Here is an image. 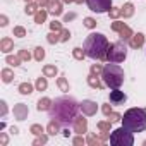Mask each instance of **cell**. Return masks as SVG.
Instances as JSON below:
<instances>
[{
	"label": "cell",
	"instance_id": "obj_1",
	"mask_svg": "<svg viewBox=\"0 0 146 146\" xmlns=\"http://www.w3.org/2000/svg\"><path fill=\"white\" fill-rule=\"evenodd\" d=\"M79 103L70 98V96H60L55 98V102L50 107V119H55L57 122H60L62 125H69L74 122V119L78 117L79 112Z\"/></svg>",
	"mask_w": 146,
	"mask_h": 146
},
{
	"label": "cell",
	"instance_id": "obj_2",
	"mask_svg": "<svg viewBox=\"0 0 146 146\" xmlns=\"http://www.w3.org/2000/svg\"><path fill=\"white\" fill-rule=\"evenodd\" d=\"M108 40L105 35L102 33H91L86 40H84V52L86 57L93 58V60H107V50H108Z\"/></svg>",
	"mask_w": 146,
	"mask_h": 146
},
{
	"label": "cell",
	"instance_id": "obj_3",
	"mask_svg": "<svg viewBox=\"0 0 146 146\" xmlns=\"http://www.w3.org/2000/svg\"><path fill=\"white\" fill-rule=\"evenodd\" d=\"M122 125L134 132H143L146 129V110L144 108H129L122 117Z\"/></svg>",
	"mask_w": 146,
	"mask_h": 146
},
{
	"label": "cell",
	"instance_id": "obj_4",
	"mask_svg": "<svg viewBox=\"0 0 146 146\" xmlns=\"http://www.w3.org/2000/svg\"><path fill=\"white\" fill-rule=\"evenodd\" d=\"M102 78H103V84L112 88V90H117L124 84V70L120 65L113 64V62H108L105 67H103V72H102Z\"/></svg>",
	"mask_w": 146,
	"mask_h": 146
},
{
	"label": "cell",
	"instance_id": "obj_5",
	"mask_svg": "<svg viewBox=\"0 0 146 146\" xmlns=\"http://www.w3.org/2000/svg\"><path fill=\"white\" fill-rule=\"evenodd\" d=\"M110 144L112 146H132L134 144V136L129 129H125L124 125L112 131L110 134Z\"/></svg>",
	"mask_w": 146,
	"mask_h": 146
},
{
	"label": "cell",
	"instance_id": "obj_6",
	"mask_svg": "<svg viewBox=\"0 0 146 146\" xmlns=\"http://www.w3.org/2000/svg\"><path fill=\"white\" fill-rule=\"evenodd\" d=\"M127 57V46L124 41H115L108 45L107 50V62H113V64H120L124 62Z\"/></svg>",
	"mask_w": 146,
	"mask_h": 146
},
{
	"label": "cell",
	"instance_id": "obj_7",
	"mask_svg": "<svg viewBox=\"0 0 146 146\" xmlns=\"http://www.w3.org/2000/svg\"><path fill=\"white\" fill-rule=\"evenodd\" d=\"M86 4H88L90 11H93L96 14H103L112 9V0H86Z\"/></svg>",
	"mask_w": 146,
	"mask_h": 146
},
{
	"label": "cell",
	"instance_id": "obj_8",
	"mask_svg": "<svg viewBox=\"0 0 146 146\" xmlns=\"http://www.w3.org/2000/svg\"><path fill=\"white\" fill-rule=\"evenodd\" d=\"M79 108H81L83 115L91 117V115H95V113H96L98 105H96V102H93V100H83V102L79 103Z\"/></svg>",
	"mask_w": 146,
	"mask_h": 146
},
{
	"label": "cell",
	"instance_id": "obj_9",
	"mask_svg": "<svg viewBox=\"0 0 146 146\" xmlns=\"http://www.w3.org/2000/svg\"><path fill=\"white\" fill-rule=\"evenodd\" d=\"M108 100H110L112 105H124V103L127 102V95H125L124 91H119V88H117V90H112V91H110Z\"/></svg>",
	"mask_w": 146,
	"mask_h": 146
},
{
	"label": "cell",
	"instance_id": "obj_10",
	"mask_svg": "<svg viewBox=\"0 0 146 146\" xmlns=\"http://www.w3.org/2000/svg\"><path fill=\"white\" fill-rule=\"evenodd\" d=\"M72 125H74V132L76 134H84L88 132V120L83 117V115H78L74 119V122H72Z\"/></svg>",
	"mask_w": 146,
	"mask_h": 146
},
{
	"label": "cell",
	"instance_id": "obj_11",
	"mask_svg": "<svg viewBox=\"0 0 146 146\" xmlns=\"http://www.w3.org/2000/svg\"><path fill=\"white\" fill-rule=\"evenodd\" d=\"M28 113H29L28 105H24V103H17V105H14V117H16L17 120H24V119H28Z\"/></svg>",
	"mask_w": 146,
	"mask_h": 146
},
{
	"label": "cell",
	"instance_id": "obj_12",
	"mask_svg": "<svg viewBox=\"0 0 146 146\" xmlns=\"http://www.w3.org/2000/svg\"><path fill=\"white\" fill-rule=\"evenodd\" d=\"M112 124H113V122H110V120H102V122H98V129L102 131V139H103V141L110 139V127H112Z\"/></svg>",
	"mask_w": 146,
	"mask_h": 146
},
{
	"label": "cell",
	"instance_id": "obj_13",
	"mask_svg": "<svg viewBox=\"0 0 146 146\" xmlns=\"http://www.w3.org/2000/svg\"><path fill=\"white\" fill-rule=\"evenodd\" d=\"M46 9H48V14H52V16H60V14L64 12L60 0H50V4H48Z\"/></svg>",
	"mask_w": 146,
	"mask_h": 146
},
{
	"label": "cell",
	"instance_id": "obj_14",
	"mask_svg": "<svg viewBox=\"0 0 146 146\" xmlns=\"http://www.w3.org/2000/svg\"><path fill=\"white\" fill-rule=\"evenodd\" d=\"M129 45H131L132 48H141V46L144 45V35H143V33L132 35V38L129 40Z\"/></svg>",
	"mask_w": 146,
	"mask_h": 146
},
{
	"label": "cell",
	"instance_id": "obj_15",
	"mask_svg": "<svg viewBox=\"0 0 146 146\" xmlns=\"http://www.w3.org/2000/svg\"><path fill=\"white\" fill-rule=\"evenodd\" d=\"M0 50L4 53H11L14 50V41L11 38H2V41H0Z\"/></svg>",
	"mask_w": 146,
	"mask_h": 146
},
{
	"label": "cell",
	"instance_id": "obj_16",
	"mask_svg": "<svg viewBox=\"0 0 146 146\" xmlns=\"http://www.w3.org/2000/svg\"><path fill=\"white\" fill-rule=\"evenodd\" d=\"M132 35H134V33H132V29H131L127 24H124V26H122V29L119 31V38H120L122 41H129V40L132 38Z\"/></svg>",
	"mask_w": 146,
	"mask_h": 146
},
{
	"label": "cell",
	"instance_id": "obj_17",
	"mask_svg": "<svg viewBox=\"0 0 146 146\" xmlns=\"http://www.w3.org/2000/svg\"><path fill=\"white\" fill-rule=\"evenodd\" d=\"M46 132H48L50 136L58 134V132H60V122H57L55 119H52V120L48 122V125H46Z\"/></svg>",
	"mask_w": 146,
	"mask_h": 146
},
{
	"label": "cell",
	"instance_id": "obj_18",
	"mask_svg": "<svg viewBox=\"0 0 146 146\" xmlns=\"http://www.w3.org/2000/svg\"><path fill=\"white\" fill-rule=\"evenodd\" d=\"M52 103H53V102H52L50 98H46V96H45V98H40V100H38V105H36V108H38L40 112H46V110H50Z\"/></svg>",
	"mask_w": 146,
	"mask_h": 146
},
{
	"label": "cell",
	"instance_id": "obj_19",
	"mask_svg": "<svg viewBox=\"0 0 146 146\" xmlns=\"http://www.w3.org/2000/svg\"><path fill=\"white\" fill-rule=\"evenodd\" d=\"M120 9H122V17H124V19H127V17H132V16H134V5H132L131 2L124 4V7H120Z\"/></svg>",
	"mask_w": 146,
	"mask_h": 146
},
{
	"label": "cell",
	"instance_id": "obj_20",
	"mask_svg": "<svg viewBox=\"0 0 146 146\" xmlns=\"http://www.w3.org/2000/svg\"><path fill=\"white\" fill-rule=\"evenodd\" d=\"M58 74V69L55 67V65H45L43 67V76H46V78H55Z\"/></svg>",
	"mask_w": 146,
	"mask_h": 146
},
{
	"label": "cell",
	"instance_id": "obj_21",
	"mask_svg": "<svg viewBox=\"0 0 146 146\" xmlns=\"http://www.w3.org/2000/svg\"><path fill=\"white\" fill-rule=\"evenodd\" d=\"M88 84H90L91 88H95V90H102V88H103V84L100 83L98 76H93V74L88 76Z\"/></svg>",
	"mask_w": 146,
	"mask_h": 146
},
{
	"label": "cell",
	"instance_id": "obj_22",
	"mask_svg": "<svg viewBox=\"0 0 146 146\" xmlns=\"http://www.w3.org/2000/svg\"><path fill=\"white\" fill-rule=\"evenodd\" d=\"M46 16H48V11H45V9H40V11L35 14V23H36V24H41V23H45V21H46Z\"/></svg>",
	"mask_w": 146,
	"mask_h": 146
},
{
	"label": "cell",
	"instance_id": "obj_23",
	"mask_svg": "<svg viewBox=\"0 0 146 146\" xmlns=\"http://www.w3.org/2000/svg\"><path fill=\"white\" fill-rule=\"evenodd\" d=\"M46 41H48L50 45L58 43V41H60V33H58V31H52V33H48V35H46Z\"/></svg>",
	"mask_w": 146,
	"mask_h": 146
},
{
	"label": "cell",
	"instance_id": "obj_24",
	"mask_svg": "<svg viewBox=\"0 0 146 146\" xmlns=\"http://www.w3.org/2000/svg\"><path fill=\"white\" fill-rule=\"evenodd\" d=\"M5 62L9 64V65H14V67H17V65H21V57L19 55H7L5 57Z\"/></svg>",
	"mask_w": 146,
	"mask_h": 146
},
{
	"label": "cell",
	"instance_id": "obj_25",
	"mask_svg": "<svg viewBox=\"0 0 146 146\" xmlns=\"http://www.w3.org/2000/svg\"><path fill=\"white\" fill-rule=\"evenodd\" d=\"M19 93L21 95H31L33 93V84L31 83H21L19 84Z\"/></svg>",
	"mask_w": 146,
	"mask_h": 146
},
{
	"label": "cell",
	"instance_id": "obj_26",
	"mask_svg": "<svg viewBox=\"0 0 146 146\" xmlns=\"http://www.w3.org/2000/svg\"><path fill=\"white\" fill-rule=\"evenodd\" d=\"M35 86H36V90H38V91H45V90L48 88L46 76H45V78H38V79H36V83H35Z\"/></svg>",
	"mask_w": 146,
	"mask_h": 146
},
{
	"label": "cell",
	"instance_id": "obj_27",
	"mask_svg": "<svg viewBox=\"0 0 146 146\" xmlns=\"http://www.w3.org/2000/svg\"><path fill=\"white\" fill-rule=\"evenodd\" d=\"M86 143H88L90 146H100V144H103V139H102V137H96L95 134H90L88 139H86Z\"/></svg>",
	"mask_w": 146,
	"mask_h": 146
},
{
	"label": "cell",
	"instance_id": "obj_28",
	"mask_svg": "<svg viewBox=\"0 0 146 146\" xmlns=\"http://www.w3.org/2000/svg\"><path fill=\"white\" fill-rule=\"evenodd\" d=\"M14 79V72L11 69H2V81L4 83H11Z\"/></svg>",
	"mask_w": 146,
	"mask_h": 146
},
{
	"label": "cell",
	"instance_id": "obj_29",
	"mask_svg": "<svg viewBox=\"0 0 146 146\" xmlns=\"http://www.w3.org/2000/svg\"><path fill=\"white\" fill-rule=\"evenodd\" d=\"M38 11H40V9H38V4H33V2L26 4V9H24V12H26L28 16H35Z\"/></svg>",
	"mask_w": 146,
	"mask_h": 146
},
{
	"label": "cell",
	"instance_id": "obj_30",
	"mask_svg": "<svg viewBox=\"0 0 146 146\" xmlns=\"http://www.w3.org/2000/svg\"><path fill=\"white\" fill-rule=\"evenodd\" d=\"M72 57H74L76 60H83V58L86 57V52H84V48H79V46H76L74 50H72Z\"/></svg>",
	"mask_w": 146,
	"mask_h": 146
},
{
	"label": "cell",
	"instance_id": "obj_31",
	"mask_svg": "<svg viewBox=\"0 0 146 146\" xmlns=\"http://www.w3.org/2000/svg\"><path fill=\"white\" fill-rule=\"evenodd\" d=\"M57 86L60 88V91H64V93H67L69 91V83H67V79L65 78H57Z\"/></svg>",
	"mask_w": 146,
	"mask_h": 146
},
{
	"label": "cell",
	"instance_id": "obj_32",
	"mask_svg": "<svg viewBox=\"0 0 146 146\" xmlns=\"http://www.w3.org/2000/svg\"><path fill=\"white\" fill-rule=\"evenodd\" d=\"M102 72H103V65L102 64H93L91 69H90V74H93V76H100Z\"/></svg>",
	"mask_w": 146,
	"mask_h": 146
},
{
	"label": "cell",
	"instance_id": "obj_33",
	"mask_svg": "<svg viewBox=\"0 0 146 146\" xmlns=\"http://www.w3.org/2000/svg\"><path fill=\"white\" fill-rule=\"evenodd\" d=\"M29 132L35 134V136H40V134L45 132V129H43V125H40V124H33V125L29 127Z\"/></svg>",
	"mask_w": 146,
	"mask_h": 146
},
{
	"label": "cell",
	"instance_id": "obj_34",
	"mask_svg": "<svg viewBox=\"0 0 146 146\" xmlns=\"http://www.w3.org/2000/svg\"><path fill=\"white\" fill-rule=\"evenodd\" d=\"M108 16H110L112 19H119V17L122 16V9H120V7H112V9L108 11Z\"/></svg>",
	"mask_w": 146,
	"mask_h": 146
},
{
	"label": "cell",
	"instance_id": "obj_35",
	"mask_svg": "<svg viewBox=\"0 0 146 146\" xmlns=\"http://www.w3.org/2000/svg\"><path fill=\"white\" fill-rule=\"evenodd\" d=\"M43 58H45V50H43L41 46H36V48H35V60L41 62Z\"/></svg>",
	"mask_w": 146,
	"mask_h": 146
},
{
	"label": "cell",
	"instance_id": "obj_36",
	"mask_svg": "<svg viewBox=\"0 0 146 146\" xmlns=\"http://www.w3.org/2000/svg\"><path fill=\"white\" fill-rule=\"evenodd\" d=\"M46 141H48V136H46V134H40V136L33 141V144H35V146H40V144H45Z\"/></svg>",
	"mask_w": 146,
	"mask_h": 146
},
{
	"label": "cell",
	"instance_id": "obj_37",
	"mask_svg": "<svg viewBox=\"0 0 146 146\" xmlns=\"http://www.w3.org/2000/svg\"><path fill=\"white\" fill-rule=\"evenodd\" d=\"M14 36H17V38H24V36H26V29H24L23 26H16V28H14Z\"/></svg>",
	"mask_w": 146,
	"mask_h": 146
},
{
	"label": "cell",
	"instance_id": "obj_38",
	"mask_svg": "<svg viewBox=\"0 0 146 146\" xmlns=\"http://www.w3.org/2000/svg\"><path fill=\"white\" fill-rule=\"evenodd\" d=\"M19 57H21V60L23 62H29L31 60V53L28 52V50H19V53H17Z\"/></svg>",
	"mask_w": 146,
	"mask_h": 146
},
{
	"label": "cell",
	"instance_id": "obj_39",
	"mask_svg": "<svg viewBox=\"0 0 146 146\" xmlns=\"http://www.w3.org/2000/svg\"><path fill=\"white\" fill-rule=\"evenodd\" d=\"M84 26L88 29H93V28H96V21L93 17H84Z\"/></svg>",
	"mask_w": 146,
	"mask_h": 146
},
{
	"label": "cell",
	"instance_id": "obj_40",
	"mask_svg": "<svg viewBox=\"0 0 146 146\" xmlns=\"http://www.w3.org/2000/svg\"><path fill=\"white\" fill-rule=\"evenodd\" d=\"M70 40V31L69 29H62L60 31V41H69Z\"/></svg>",
	"mask_w": 146,
	"mask_h": 146
},
{
	"label": "cell",
	"instance_id": "obj_41",
	"mask_svg": "<svg viewBox=\"0 0 146 146\" xmlns=\"http://www.w3.org/2000/svg\"><path fill=\"white\" fill-rule=\"evenodd\" d=\"M50 29L52 31H62V23H58V21H53V23H50Z\"/></svg>",
	"mask_w": 146,
	"mask_h": 146
},
{
	"label": "cell",
	"instance_id": "obj_42",
	"mask_svg": "<svg viewBox=\"0 0 146 146\" xmlns=\"http://www.w3.org/2000/svg\"><path fill=\"white\" fill-rule=\"evenodd\" d=\"M108 120H110V122H119V120H122V115L117 113V112H112V113L108 115Z\"/></svg>",
	"mask_w": 146,
	"mask_h": 146
},
{
	"label": "cell",
	"instance_id": "obj_43",
	"mask_svg": "<svg viewBox=\"0 0 146 146\" xmlns=\"http://www.w3.org/2000/svg\"><path fill=\"white\" fill-rule=\"evenodd\" d=\"M5 113H7V103L4 100H0V115L5 117Z\"/></svg>",
	"mask_w": 146,
	"mask_h": 146
},
{
	"label": "cell",
	"instance_id": "obj_44",
	"mask_svg": "<svg viewBox=\"0 0 146 146\" xmlns=\"http://www.w3.org/2000/svg\"><path fill=\"white\" fill-rule=\"evenodd\" d=\"M72 143H74V144H76V146H81V144H84V143H86V141H84V139H83V134H78V136H76V137H74V141H72Z\"/></svg>",
	"mask_w": 146,
	"mask_h": 146
},
{
	"label": "cell",
	"instance_id": "obj_45",
	"mask_svg": "<svg viewBox=\"0 0 146 146\" xmlns=\"http://www.w3.org/2000/svg\"><path fill=\"white\" fill-rule=\"evenodd\" d=\"M102 110H103V113H105L107 117H108V115H110V113L113 112V110H112V105H110V103H105V105L102 107Z\"/></svg>",
	"mask_w": 146,
	"mask_h": 146
},
{
	"label": "cell",
	"instance_id": "obj_46",
	"mask_svg": "<svg viewBox=\"0 0 146 146\" xmlns=\"http://www.w3.org/2000/svg\"><path fill=\"white\" fill-rule=\"evenodd\" d=\"M122 26H124V23H120V21H115V23H112V29H113V31H117V33L122 29Z\"/></svg>",
	"mask_w": 146,
	"mask_h": 146
},
{
	"label": "cell",
	"instance_id": "obj_47",
	"mask_svg": "<svg viewBox=\"0 0 146 146\" xmlns=\"http://www.w3.org/2000/svg\"><path fill=\"white\" fill-rule=\"evenodd\" d=\"M7 141H9L7 134H5V132H0V144H2V146H5V144H7Z\"/></svg>",
	"mask_w": 146,
	"mask_h": 146
},
{
	"label": "cell",
	"instance_id": "obj_48",
	"mask_svg": "<svg viewBox=\"0 0 146 146\" xmlns=\"http://www.w3.org/2000/svg\"><path fill=\"white\" fill-rule=\"evenodd\" d=\"M36 4H38V7L45 9V7H48V4H50V0H36Z\"/></svg>",
	"mask_w": 146,
	"mask_h": 146
},
{
	"label": "cell",
	"instance_id": "obj_49",
	"mask_svg": "<svg viewBox=\"0 0 146 146\" xmlns=\"http://www.w3.org/2000/svg\"><path fill=\"white\" fill-rule=\"evenodd\" d=\"M9 24V19H7V16H0V26L2 28H5Z\"/></svg>",
	"mask_w": 146,
	"mask_h": 146
},
{
	"label": "cell",
	"instance_id": "obj_50",
	"mask_svg": "<svg viewBox=\"0 0 146 146\" xmlns=\"http://www.w3.org/2000/svg\"><path fill=\"white\" fill-rule=\"evenodd\" d=\"M74 17H76V14H65V16H64V21H65V23H69V21H72Z\"/></svg>",
	"mask_w": 146,
	"mask_h": 146
},
{
	"label": "cell",
	"instance_id": "obj_51",
	"mask_svg": "<svg viewBox=\"0 0 146 146\" xmlns=\"http://www.w3.org/2000/svg\"><path fill=\"white\" fill-rule=\"evenodd\" d=\"M62 134H64V136H65V137H67V136H69V134H70V132H69V129H64V131H62Z\"/></svg>",
	"mask_w": 146,
	"mask_h": 146
},
{
	"label": "cell",
	"instance_id": "obj_52",
	"mask_svg": "<svg viewBox=\"0 0 146 146\" xmlns=\"http://www.w3.org/2000/svg\"><path fill=\"white\" fill-rule=\"evenodd\" d=\"M11 132H14V134H17V132H19V129H17V127H12V129H11Z\"/></svg>",
	"mask_w": 146,
	"mask_h": 146
},
{
	"label": "cell",
	"instance_id": "obj_53",
	"mask_svg": "<svg viewBox=\"0 0 146 146\" xmlns=\"http://www.w3.org/2000/svg\"><path fill=\"white\" fill-rule=\"evenodd\" d=\"M64 4H72V2H76V0H62Z\"/></svg>",
	"mask_w": 146,
	"mask_h": 146
},
{
	"label": "cell",
	"instance_id": "obj_54",
	"mask_svg": "<svg viewBox=\"0 0 146 146\" xmlns=\"http://www.w3.org/2000/svg\"><path fill=\"white\" fill-rule=\"evenodd\" d=\"M83 2H86V0H76V4H83Z\"/></svg>",
	"mask_w": 146,
	"mask_h": 146
},
{
	"label": "cell",
	"instance_id": "obj_55",
	"mask_svg": "<svg viewBox=\"0 0 146 146\" xmlns=\"http://www.w3.org/2000/svg\"><path fill=\"white\" fill-rule=\"evenodd\" d=\"M24 2H26V4H29V2H33V0H24Z\"/></svg>",
	"mask_w": 146,
	"mask_h": 146
}]
</instances>
